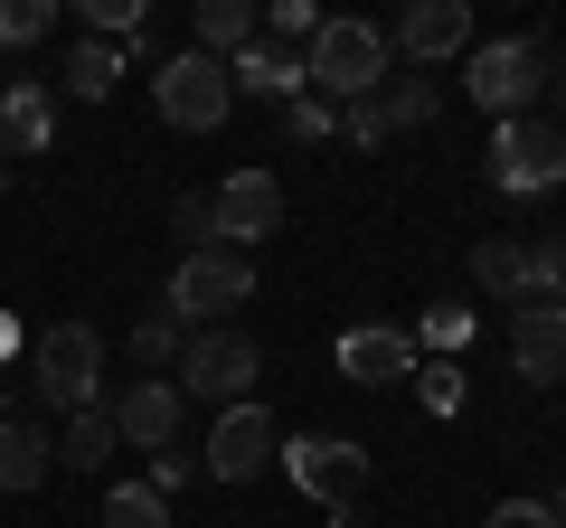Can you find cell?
<instances>
[{
    "mask_svg": "<svg viewBox=\"0 0 566 528\" xmlns=\"http://www.w3.org/2000/svg\"><path fill=\"white\" fill-rule=\"evenodd\" d=\"M303 76L322 104H359L387 85V29L378 20H322V39L303 47Z\"/></svg>",
    "mask_w": 566,
    "mask_h": 528,
    "instance_id": "7a4b0ae2",
    "label": "cell"
},
{
    "mask_svg": "<svg viewBox=\"0 0 566 528\" xmlns=\"http://www.w3.org/2000/svg\"><path fill=\"white\" fill-rule=\"evenodd\" d=\"M227 85H245V95H264V104H293V95H312V76H303V47H283V39H255L237 66H227Z\"/></svg>",
    "mask_w": 566,
    "mask_h": 528,
    "instance_id": "9a60e30c",
    "label": "cell"
},
{
    "mask_svg": "<svg viewBox=\"0 0 566 528\" xmlns=\"http://www.w3.org/2000/svg\"><path fill=\"white\" fill-rule=\"evenodd\" d=\"M378 104H387V133H397V123H406V133H424V123L444 114L434 76H387V85H378Z\"/></svg>",
    "mask_w": 566,
    "mask_h": 528,
    "instance_id": "44dd1931",
    "label": "cell"
},
{
    "mask_svg": "<svg viewBox=\"0 0 566 528\" xmlns=\"http://www.w3.org/2000/svg\"><path fill=\"white\" fill-rule=\"evenodd\" d=\"M340 378H349V387H397V378H416V340L387 330V321L340 330Z\"/></svg>",
    "mask_w": 566,
    "mask_h": 528,
    "instance_id": "5bb4252c",
    "label": "cell"
},
{
    "mask_svg": "<svg viewBox=\"0 0 566 528\" xmlns=\"http://www.w3.org/2000/svg\"><path fill=\"white\" fill-rule=\"evenodd\" d=\"M208 208H218V245L227 255H255V245L283 226V180L274 170H227V180L208 189Z\"/></svg>",
    "mask_w": 566,
    "mask_h": 528,
    "instance_id": "9c48e42d",
    "label": "cell"
},
{
    "mask_svg": "<svg viewBox=\"0 0 566 528\" xmlns=\"http://www.w3.org/2000/svg\"><path fill=\"white\" fill-rule=\"evenodd\" d=\"M29 378H39V406H95V387H104V330L95 321H57L39 330V349H29Z\"/></svg>",
    "mask_w": 566,
    "mask_h": 528,
    "instance_id": "277c9868",
    "label": "cell"
},
{
    "mask_svg": "<svg viewBox=\"0 0 566 528\" xmlns=\"http://www.w3.org/2000/svg\"><path fill=\"white\" fill-rule=\"evenodd\" d=\"M57 472V434L39 415H0V490H39Z\"/></svg>",
    "mask_w": 566,
    "mask_h": 528,
    "instance_id": "2e32d148",
    "label": "cell"
},
{
    "mask_svg": "<svg viewBox=\"0 0 566 528\" xmlns=\"http://www.w3.org/2000/svg\"><path fill=\"white\" fill-rule=\"evenodd\" d=\"M255 378H264V349L245 340V330H189V349H180V397H208V406H245L255 397Z\"/></svg>",
    "mask_w": 566,
    "mask_h": 528,
    "instance_id": "8992f818",
    "label": "cell"
},
{
    "mask_svg": "<svg viewBox=\"0 0 566 528\" xmlns=\"http://www.w3.org/2000/svg\"><path fill=\"white\" fill-rule=\"evenodd\" d=\"M340 133H349V142H387V104H378V95L340 104Z\"/></svg>",
    "mask_w": 566,
    "mask_h": 528,
    "instance_id": "4dcf8cb0",
    "label": "cell"
},
{
    "mask_svg": "<svg viewBox=\"0 0 566 528\" xmlns=\"http://www.w3.org/2000/svg\"><path fill=\"white\" fill-rule=\"evenodd\" d=\"M472 330H482V311H472V303H434L416 340H424V349H472Z\"/></svg>",
    "mask_w": 566,
    "mask_h": 528,
    "instance_id": "d4e9b609",
    "label": "cell"
},
{
    "mask_svg": "<svg viewBox=\"0 0 566 528\" xmlns=\"http://www.w3.org/2000/svg\"><path fill=\"white\" fill-rule=\"evenodd\" d=\"M255 39H264V20L245 10V0H199V57L237 66V57H245Z\"/></svg>",
    "mask_w": 566,
    "mask_h": 528,
    "instance_id": "e0dca14e",
    "label": "cell"
},
{
    "mask_svg": "<svg viewBox=\"0 0 566 528\" xmlns=\"http://www.w3.org/2000/svg\"><path fill=\"white\" fill-rule=\"evenodd\" d=\"M510 359L528 387H566V303H528L510 321Z\"/></svg>",
    "mask_w": 566,
    "mask_h": 528,
    "instance_id": "4fadbf2b",
    "label": "cell"
},
{
    "mask_svg": "<svg viewBox=\"0 0 566 528\" xmlns=\"http://www.w3.org/2000/svg\"><path fill=\"white\" fill-rule=\"evenodd\" d=\"M557 66H566V57H557ZM557 85H566V76H557ZM557 133H566V104H557Z\"/></svg>",
    "mask_w": 566,
    "mask_h": 528,
    "instance_id": "d590c367",
    "label": "cell"
},
{
    "mask_svg": "<svg viewBox=\"0 0 566 528\" xmlns=\"http://www.w3.org/2000/svg\"><path fill=\"white\" fill-rule=\"evenodd\" d=\"M57 29V0H0V47H39Z\"/></svg>",
    "mask_w": 566,
    "mask_h": 528,
    "instance_id": "cb8c5ba5",
    "label": "cell"
},
{
    "mask_svg": "<svg viewBox=\"0 0 566 528\" xmlns=\"http://www.w3.org/2000/svg\"><path fill=\"white\" fill-rule=\"evenodd\" d=\"M264 39L312 47V39H322V10H312V0H274V10H264Z\"/></svg>",
    "mask_w": 566,
    "mask_h": 528,
    "instance_id": "4316f807",
    "label": "cell"
},
{
    "mask_svg": "<svg viewBox=\"0 0 566 528\" xmlns=\"http://www.w3.org/2000/svg\"><path fill=\"white\" fill-rule=\"evenodd\" d=\"M331 528H378V519H368V509H331Z\"/></svg>",
    "mask_w": 566,
    "mask_h": 528,
    "instance_id": "836d02e7",
    "label": "cell"
},
{
    "mask_svg": "<svg viewBox=\"0 0 566 528\" xmlns=\"http://www.w3.org/2000/svg\"><path fill=\"white\" fill-rule=\"evenodd\" d=\"M274 453H283L274 415L245 397V406H227V415H218V434H208L199 472H208V482H255V472H274Z\"/></svg>",
    "mask_w": 566,
    "mask_h": 528,
    "instance_id": "30bf717a",
    "label": "cell"
},
{
    "mask_svg": "<svg viewBox=\"0 0 566 528\" xmlns=\"http://www.w3.org/2000/svg\"><path fill=\"white\" fill-rule=\"evenodd\" d=\"M76 10H85V39H95V29L104 39H133L142 29V0H76Z\"/></svg>",
    "mask_w": 566,
    "mask_h": 528,
    "instance_id": "f1b7e54d",
    "label": "cell"
},
{
    "mask_svg": "<svg viewBox=\"0 0 566 528\" xmlns=\"http://www.w3.org/2000/svg\"><path fill=\"white\" fill-rule=\"evenodd\" d=\"M463 85H472V104L482 114H538L547 104V39H491V47H472V66H463Z\"/></svg>",
    "mask_w": 566,
    "mask_h": 528,
    "instance_id": "3957f363",
    "label": "cell"
},
{
    "mask_svg": "<svg viewBox=\"0 0 566 528\" xmlns=\"http://www.w3.org/2000/svg\"><path fill=\"white\" fill-rule=\"evenodd\" d=\"M151 104H161L170 133H218L227 104H237V85H227L218 57H199V47H170V57L151 66Z\"/></svg>",
    "mask_w": 566,
    "mask_h": 528,
    "instance_id": "5b68a950",
    "label": "cell"
},
{
    "mask_svg": "<svg viewBox=\"0 0 566 528\" xmlns=\"http://www.w3.org/2000/svg\"><path fill=\"white\" fill-rule=\"evenodd\" d=\"M189 482H199V453H189V444H161V453H151V490H161V500H170V490H189Z\"/></svg>",
    "mask_w": 566,
    "mask_h": 528,
    "instance_id": "f546056e",
    "label": "cell"
},
{
    "mask_svg": "<svg viewBox=\"0 0 566 528\" xmlns=\"http://www.w3.org/2000/svg\"><path fill=\"white\" fill-rule=\"evenodd\" d=\"M416 387H424V406H434V415L463 406V368H416Z\"/></svg>",
    "mask_w": 566,
    "mask_h": 528,
    "instance_id": "1f68e13d",
    "label": "cell"
},
{
    "mask_svg": "<svg viewBox=\"0 0 566 528\" xmlns=\"http://www.w3.org/2000/svg\"><path fill=\"white\" fill-rule=\"evenodd\" d=\"M0 133H10V151H48V133H57V104L39 95V85H0Z\"/></svg>",
    "mask_w": 566,
    "mask_h": 528,
    "instance_id": "ac0fdd59",
    "label": "cell"
},
{
    "mask_svg": "<svg viewBox=\"0 0 566 528\" xmlns=\"http://www.w3.org/2000/svg\"><path fill=\"white\" fill-rule=\"evenodd\" d=\"M274 463L293 472V490H312L322 509H359V490H368V453L349 444V434H283Z\"/></svg>",
    "mask_w": 566,
    "mask_h": 528,
    "instance_id": "ba28073f",
    "label": "cell"
},
{
    "mask_svg": "<svg viewBox=\"0 0 566 528\" xmlns=\"http://www.w3.org/2000/svg\"><path fill=\"white\" fill-rule=\"evenodd\" d=\"M170 236H180V255H208V245H218V208H208V189L170 199Z\"/></svg>",
    "mask_w": 566,
    "mask_h": 528,
    "instance_id": "603a6c76",
    "label": "cell"
},
{
    "mask_svg": "<svg viewBox=\"0 0 566 528\" xmlns=\"http://www.w3.org/2000/svg\"><path fill=\"white\" fill-rule=\"evenodd\" d=\"M114 444H123L114 415H104V406H76V415H66V434H57V472H95V463H114Z\"/></svg>",
    "mask_w": 566,
    "mask_h": 528,
    "instance_id": "d6986e66",
    "label": "cell"
},
{
    "mask_svg": "<svg viewBox=\"0 0 566 528\" xmlns=\"http://www.w3.org/2000/svg\"><path fill=\"white\" fill-rule=\"evenodd\" d=\"M104 528H170V500L151 482H123V490H104V509H95Z\"/></svg>",
    "mask_w": 566,
    "mask_h": 528,
    "instance_id": "7402d4cb",
    "label": "cell"
},
{
    "mask_svg": "<svg viewBox=\"0 0 566 528\" xmlns=\"http://www.w3.org/2000/svg\"><path fill=\"white\" fill-rule=\"evenodd\" d=\"M491 528H547V509L538 500H501V509H491Z\"/></svg>",
    "mask_w": 566,
    "mask_h": 528,
    "instance_id": "d6a6232c",
    "label": "cell"
},
{
    "mask_svg": "<svg viewBox=\"0 0 566 528\" xmlns=\"http://www.w3.org/2000/svg\"><path fill=\"white\" fill-rule=\"evenodd\" d=\"M180 349H189V340H180V321H170V311H151V321H142V330H133V359H142V368H151V378H161V368H170V359H180Z\"/></svg>",
    "mask_w": 566,
    "mask_h": 528,
    "instance_id": "484cf974",
    "label": "cell"
},
{
    "mask_svg": "<svg viewBox=\"0 0 566 528\" xmlns=\"http://www.w3.org/2000/svg\"><path fill=\"white\" fill-rule=\"evenodd\" d=\"M283 133H293V142H331V133H340V104L293 95V104H283Z\"/></svg>",
    "mask_w": 566,
    "mask_h": 528,
    "instance_id": "83f0119b",
    "label": "cell"
},
{
    "mask_svg": "<svg viewBox=\"0 0 566 528\" xmlns=\"http://www.w3.org/2000/svg\"><path fill=\"white\" fill-rule=\"evenodd\" d=\"M397 47L416 66L463 57V47H472V10H463V0H416V10H397Z\"/></svg>",
    "mask_w": 566,
    "mask_h": 528,
    "instance_id": "7c38bea8",
    "label": "cell"
},
{
    "mask_svg": "<svg viewBox=\"0 0 566 528\" xmlns=\"http://www.w3.org/2000/svg\"><path fill=\"white\" fill-rule=\"evenodd\" d=\"M10 349H20V321H0V359H10Z\"/></svg>",
    "mask_w": 566,
    "mask_h": 528,
    "instance_id": "e575fe53",
    "label": "cell"
},
{
    "mask_svg": "<svg viewBox=\"0 0 566 528\" xmlns=\"http://www.w3.org/2000/svg\"><path fill=\"white\" fill-rule=\"evenodd\" d=\"M57 76H66V95H76V104H104V95L123 85V47H104V39H76Z\"/></svg>",
    "mask_w": 566,
    "mask_h": 528,
    "instance_id": "ffe728a7",
    "label": "cell"
},
{
    "mask_svg": "<svg viewBox=\"0 0 566 528\" xmlns=\"http://www.w3.org/2000/svg\"><path fill=\"white\" fill-rule=\"evenodd\" d=\"M255 303V255H227V245H208V255H180L170 264V293L161 311L180 330H227V311Z\"/></svg>",
    "mask_w": 566,
    "mask_h": 528,
    "instance_id": "6da1fadb",
    "label": "cell"
},
{
    "mask_svg": "<svg viewBox=\"0 0 566 528\" xmlns=\"http://www.w3.org/2000/svg\"><path fill=\"white\" fill-rule=\"evenodd\" d=\"M491 180L510 189V199H538V189L566 180V133L547 114H510L501 133H491Z\"/></svg>",
    "mask_w": 566,
    "mask_h": 528,
    "instance_id": "52a82bcc",
    "label": "cell"
},
{
    "mask_svg": "<svg viewBox=\"0 0 566 528\" xmlns=\"http://www.w3.org/2000/svg\"><path fill=\"white\" fill-rule=\"evenodd\" d=\"M104 415H114V434H123L133 453H161V444H180V415H189V397H180L170 378H133V387H123V397H114Z\"/></svg>",
    "mask_w": 566,
    "mask_h": 528,
    "instance_id": "8fae6325",
    "label": "cell"
}]
</instances>
